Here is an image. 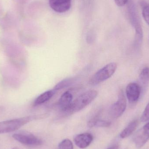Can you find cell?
<instances>
[{
    "mask_svg": "<svg viewBox=\"0 0 149 149\" xmlns=\"http://www.w3.org/2000/svg\"><path fill=\"white\" fill-rule=\"evenodd\" d=\"M19 149L18 148H13V149Z\"/></svg>",
    "mask_w": 149,
    "mask_h": 149,
    "instance_id": "obj_25",
    "label": "cell"
},
{
    "mask_svg": "<svg viewBox=\"0 0 149 149\" xmlns=\"http://www.w3.org/2000/svg\"><path fill=\"white\" fill-rule=\"evenodd\" d=\"M128 14L130 22L135 31L134 45L136 49L141 47L143 38V31L138 12L134 3L130 1L128 6Z\"/></svg>",
    "mask_w": 149,
    "mask_h": 149,
    "instance_id": "obj_1",
    "label": "cell"
},
{
    "mask_svg": "<svg viewBox=\"0 0 149 149\" xmlns=\"http://www.w3.org/2000/svg\"><path fill=\"white\" fill-rule=\"evenodd\" d=\"M58 149H73V143L69 139H65L60 143Z\"/></svg>",
    "mask_w": 149,
    "mask_h": 149,
    "instance_id": "obj_18",
    "label": "cell"
},
{
    "mask_svg": "<svg viewBox=\"0 0 149 149\" xmlns=\"http://www.w3.org/2000/svg\"><path fill=\"white\" fill-rule=\"evenodd\" d=\"M114 1L117 6L122 7L128 2V0H114Z\"/></svg>",
    "mask_w": 149,
    "mask_h": 149,
    "instance_id": "obj_23",
    "label": "cell"
},
{
    "mask_svg": "<svg viewBox=\"0 0 149 149\" xmlns=\"http://www.w3.org/2000/svg\"><path fill=\"white\" fill-rule=\"evenodd\" d=\"M141 93V86L137 83L131 82L127 86L126 95L131 106H134L137 102Z\"/></svg>",
    "mask_w": 149,
    "mask_h": 149,
    "instance_id": "obj_7",
    "label": "cell"
},
{
    "mask_svg": "<svg viewBox=\"0 0 149 149\" xmlns=\"http://www.w3.org/2000/svg\"><path fill=\"white\" fill-rule=\"evenodd\" d=\"M45 115L31 116L0 122V134L14 132L31 121L43 118Z\"/></svg>",
    "mask_w": 149,
    "mask_h": 149,
    "instance_id": "obj_2",
    "label": "cell"
},
{
    "mask_svg": "<svg viewBox=\"0 0 149 149\" xmlns=\"http://www.w3.org/2000/svg\"><path fill=\"white\" fill-rule=\"evenodd\" d=\"M54 90H49L40 95L34 101V107L42 105L50 100L54 95Z\"/></svg>",
    "mask_w": 149,
    "mask_h": 149,
    "instance_id": "obj_14",
    "label": "cell"
},
{
    "mask_svg": "<svg viewBox=\"0 0 149 149\" xmlns=\"http://www.w3.org/2000/svg\"><path fill=\"white\" fill-rule=\"evenodd\" d=\"M142 8V15L146 22L149 25V4L147 3H141Z\"/></svg>",
    "mask_w": 149,
    "mask_h": 149,
    "instance_id": "obj_16",
    "label": "cell"
},
{
    "mask_svg": "<svg viewBox=\"0 0 149 149\" xmlns=\"http://www.w3.org/2000/svg\"><path fill=\"white\" fill-rule=\"evenodd\" d=\"M149 120V102L146 106L141 118V121L142 122H146Z\"/></svg>",
    "mask_w": 149,
    "mask_h": 149,
    "instance_id": "obj_20",
    "label": "cell"
},
{
    "mask_svg": "<svg viewBox=\"0 0 149 149\" xmlns=\"http://www.w3.org/2000/svg\"><path fill=\"white\" fill-rule=\"evenodd\" d=\"M98 92L95 90L86 91L77 97L73 102L70 114L79 112L91 103L98 95Z\"/></svg>",
    "mask_w": 149,
    "mask_h": 149,
    "instance_id": "obj_4",
    "label": "cell"
},
{
    "mask_svg": "<svg viewBox=\"0 0 149 149\" xmlns=\"http://www.w3.org/2000/svg\"><path fill=\"white\" fill-rule=\"evenodd\" d=\"M140 81L142 92L144 91L149 84V68L146 67L143 69L139 75Z\"/></svg>",
    "mask_w": 149,
    "mask_h": 149,
    "instance_id": "obj_12",
    "label": "cell"
},
{
    "mask_svg": "<svg viewBox=\"0 0 149 149\" xmlns=\"http://www.w3.org/2000/svg\"><path fill=\"white\" fill-rule=\"evenodd\" d=\"M111 123L108 121L103 120L99 119L95 127H107L111 125Z\"/></svg>",
    "mask_w": 149,
    "mask_h": 149,
    "instance_id": "obj_21",
    "label": "cell"
},
{
    "mask_svg": "<svg viewBox=\"0 0 149 149\" xmlns=\"http://www.w3.org/2000/svg\"><path fill=\"white\" fill-rule=\"evenodd\" d=\"M93 136L89 133H83L76 136L74 138L75 145L81 149L87 148L93 141Z\"/></svg>",
    "mask_w": 149,
    "mask_h": 149,
    "instance_id": "obj_11",
    "label": "cell"
},
{
    "mask_svg": "<svg viewBox=\"0 0 149 149\" xmlns=\"http://www.w3.org/2000/svg\"><path fill=\"white\" fill-rule=\"evenodd\" d=\"M100 111H98L96 114L93 116L88 122L87 125L88 127L93 128L95 127V124L97 121L100 119Z\"/></svg>",
    "mask_w": 149,
    "mask_h": 149,
    "instance_id": "obj_19",
    "label": "cell"
},
{
    "mask_svg": "<svg viewBox=\"0 0 149 149\" xmlns=\"http://www.w3.org/2000/svg\"><path fill=\"white\" fill-rule=\"evenodd\" d=\"M73 96L69 91L64 93L58 101V106L62 112L70 114L73 103Z\"/></svg>",
    "mask_w": 149,
    "mask_h": 149,
    "instance_id": "obj_9",
    "label": "cell"
},
{
    "mask_svg": "<svg viewBox=\"0 0 149 149\" xmlns=\"http://www.w3.org/2000/svg\"><path fill=\"white\" fill-rule=\"evenodd\" d=\"M149 140V122L137 131L134 138V143L138 148L143 147Z\"/></svg>",
    "mask_w": 149,
    "mask_h": 149,
    "instance_id": "obj_8",
    "label": "cell"
},
{
    "mask_svg": "<svg viewBox=\"0 0 149 149\" xmlns=\"http://www.w3.org/2000/svg\"><path fill=\"white\" fill-rule=\"evenodd\" d=\"M119 146L118 145H114V146H112V147H110L109 148L107 149H119Z\"/></svg>",
    "mask_w": 149,
    "mask_h": 149,
    "instance_id": "obj_24",
    "label": "cell"
},
{
    "mask_svg": "<svg viewBox=\"0 0 149 149\" xmlns=\"http://www.w3.org/2000/svg\"><path fill=\"white\" fill-rule=\"evenodd\" d=\"M127 100L123 91L121 90L118 95V100L111 106L109 109L110 116L113 119L120 117L126 110Z\"/></svg>",
    "mask_w": 149,
    "mask_h": 149,
    "instance_id": "obj_5",
    "label": "cell"
},
{
    "mask_svg": "<svg viewBox=\"0 0 149 149\" xmlns=\"http://www.w3.org/2000/svg\"><path fill=\"white\" fill-rule=\"evenodd\" d=\"M9 15H6L2 18L0 19V25L3 29H7L10 27L12 21Z\"/></svg>",
    "mask_w": 149,
    "mask_h": 149,
    "instance_id": "obj_17",
    "label": "cell"
},
{
    "mask_svg": "<svg viewBox=\"0 0 149 149\" xmlns=\"http://www.w3.org/2000/svg\"><path fill=\"white\" fill-rule=\"evenodd\" d=\"M50 7L58 13H64L71 7L72 0H49Z\"/></svg>",
    "mask_w": 149,
    "mask_h": 149,
    "instance_id": "obj_10",
    "label": "cell"
},
{
    "mask_svg": "<svg viewBox=\"0 0 149 149\" xmlns=\"http://www.w3.org/2000/svg\"><path fill=\"white\" fill-rule=\"evenodd\" d=\"M13 137L18 142L27 146H40L43 143L41 139L29 132L16 133L13 134Z\"/></svg>",
    "mask_w": 149,
    "mask_h": 149,
    "instance_id": "obj_6",
    "label": "cell"
},
{
    "mask_svg": "<svg viewBox=\"0 0 149 149\" xmlns=\"http://www.w3.org/2000/svg\"><path fill=\"white\" fill-rule=\"evenodd\" d=\"M117 66V64L115 63L108 64L90 78L88 83L91 86H95L107 80L114 74Z\"/></svg>",
    "mask_w": 149,
    "mask_h": 149,
    "instance_id": "obj_3",
    "label": "cell"
},
{
    "mask_svg": "<svg viewBox=\"0 0 149 149\" xmlns=\"http://www.w3.org/2000/svg\"><path fill=\"white\" fill-rule=\"evenodd\" d=\"M74 81V79L72 78H67L60 81L58 83L54 88V91L59 90L65 88L69 86H71Z\"/></svg>",
    "mask_w": 149,
    "mask_h": 149,
    "instance_id": "obj_15",
    "label": "cell"
},
{
    "mask_svg": "<svg viewBox=\"0 0 149 149\" xmlns=\"http://www.w3.org/2000/svg\"><path fill=\"white\" fill-rule=\"evenodd\" d=\"M139 124L138 120H134L131 121L120 134V137L122 139L127 138L130 136L136 130Z\"/></svg>",
    "mask_w": 149,
    "mask_h": 149,
    "instance_id": "obj_13",
    "label": "cell"
},
{
    "mask_svg": "<svg viewBox=\"0 0 149 149\" xmlns=\"http://www.w3.org/2000/svg\"><path fill=\"white\" fill-rule=\"evenodd\" d=\"M95 40V35L92 32L88 33L86 36L87 42L89 44H92Z\"/></svg>",
    "mask_w": 149,
    "mask_h": 149,
    "instance_id": "obj_22",
    "label": "cell"
}]
</instances>
